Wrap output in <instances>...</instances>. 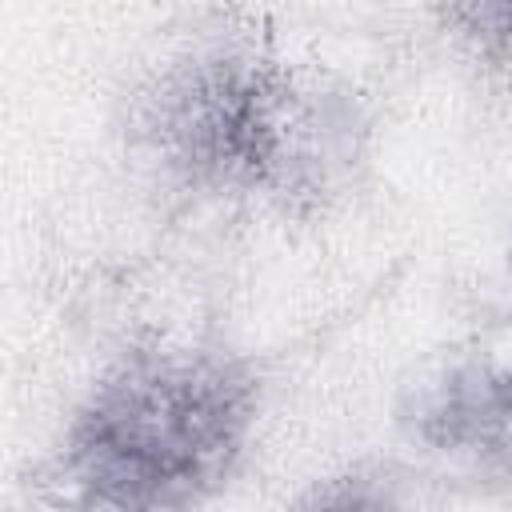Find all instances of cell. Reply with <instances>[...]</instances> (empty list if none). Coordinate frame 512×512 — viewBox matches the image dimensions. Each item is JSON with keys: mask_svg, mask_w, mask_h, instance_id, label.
Masks as SVG:
<instances>
[{"mask_svg": "<svg viewBox=\"0 0 512 512\" xmlns=\"http://www.w3.org/2000/svg\"><path fill=\"white\" fill-rule=\"evenodd\" d=\"M368 132L348 84L252 32L168 52L128 104V140L168 188L276 220L328 212L364 168Z\"/></svg>", "mask_w": 512, "mask_h": 512, "instance_id": "cell-1", "label": "cell"}, {"mask_svg": "<svg viewBox=\"0 0 512 512\" xmlns=\"http://www.w3.org/2000/svg\"><path fill=\"white\" fill-rule=\"evenodd\" d=\"M396 424L448 468L512 488V340H484L428 364L404 388Z\"/></svg>", "mask_w": 512, "mask_h": 512, "instance_id": "cell-3", "label": "cell"}, {"mask_svg": "<svg viewBox=\"0 0 512 512\" xmlns=\"http://www.w3.org/2000/svg\"><path fill=\"white\" fill-rule=\"evenodd\" d=\"M436 32L484 76H512V0H432Z\"/></svg>", "mask_w": 512, "mask_h": 512, "instance_id": "cell-4", "label": "cell"}, {"mask_svg": "<svg viewBox=\"0 0 512 512\" xmlns=\"http://www.w3.org/2000/svg\"><path fill=\"white\" fill-rule=\"evenodd\" d=\"M260 420L256 368L220 344L152 340L108 360L72 404L48 480L84 508H196L228 488Z\"/></svg>", "mask_w": 512, "mask_h": 512, "instance_id": "cell-2", "label": "cell"}, {"mask_svg": "<svg viewBox=\"0 0 512 512\" xmlns=\"http://www.w3.org/2000/svg\"><path fill=\"white\" fill-rule=\"evenodd\" d=\"M508 280H512V248H508Z\"/></svg>", "mask_w": 512, "mask_h": 512, "instance_id": "cell-5", "label": "cell"}]
</instances>
